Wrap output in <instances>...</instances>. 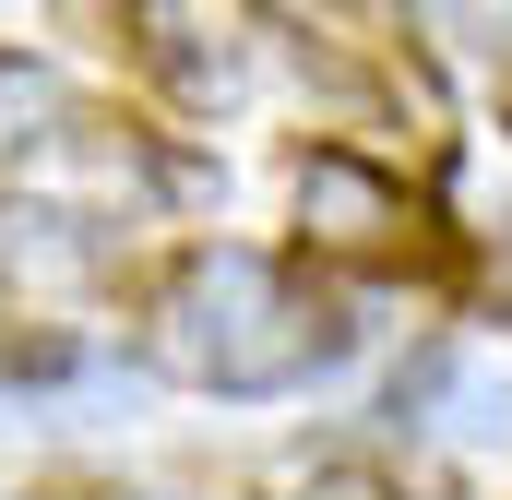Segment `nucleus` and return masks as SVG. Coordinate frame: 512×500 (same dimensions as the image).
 Here are the masks:
<instances>
[{"label":"nucleus","instance_id":"4","mask_svg":"<svg viewBox=\"0 0 512 500\" xmlns=\"http://www.w3.org/2000/svg\"><path fill=\"white\" fill-rule=\"evenodd\" d=\"M48 36H60L108 96L155 108V120H203V108L227 96V48L203 36L191 0H48Z\"/></svg>","mask_w":512,"mask_h":500},{"label":"nucleus","instance_id":"1","mask_svg":"<svg viewBox=\"0 0 512 500\" xmlns=\"http://www.w3.org/2000/svg\"><path fill=\"white\" fill-rule=\"evenodd\" d=\"M96 286L120 310L131 370H155L167 393H203V405H286L358 358V286H334L286 239L203 227V239L120 250Z\"/></svg>","mask_w":512,"mask_h":500},{"label":"nucleus","instance_id":"2","mask_svg":"<svg viewBox=\"0 0 512 500\" xmlns=\"http://www.w3.org/2000/svg\"><path fill=\"white\" fill-rule=\"evenodd\" d=\"M286 250H310L334 286H405V298H477L489 274V239L441 203V179L358 131L286 143Z\"/></svg>","mask_w":512,"mask_h":500},{"label":"nucleus","instance_id":"8","mask_svg":"<svg viewBox=\"0 0 512 500\" xmlns=\"http://www.w3.org/2000/svg\"><path fill=\"white\" fill-rule=\"evenodd\" d=\"M72 370H84V334L48 298H12L0 286V393H60Z\"/></svg>","mask_w":512,"mask_h":500},{"label":"nucleus","instance_id":"3","mask_svg":"<svg viewBox=\"0 0 512 500\" xmlns=\"http://www.w3.org/2000/svg\"><path fill=\"white\" fill-rule=\"evenodd\" d=\"M274 24V60L334 108V120L382 131V155H405V167H453V96H441V60L405 36V24H382V12H262Z\"/></svg>","mask_w":512,"mask_h":500},{"label":"nucleus","instance_id":"5","mask_svg":"<svg viewBox=\"0 0 512 500\" xmlns=\"http://www.w3.org/2000/svg\"><path fill=\"white\" fill-rule=\"evenodd\" d=\"M239 500H429V477L382 453V441H298V453H274L251 477H227Z\"/></svg>","mask_w":512,"mask_h":500},{"label":"nucleus","instance_id":"6","mask_svg":"<svg viewBox=\"0 0 512 500\" xmlns=\"http://www.w3.org/2000/svg\"><path fill=\"white\" fill-rule=\"evenodd\" d=\"M370 12L405 24L429 60H441V48H453V60H477V72L512 96V0H370Z\"/></svg>","mask_w":512,"mask_h":500},{"label":"nucleus","instance_id":"7","mask_svg":"<svg viewBox=\"0 0 512 500\" xmlns=\"http://www.w3.org/2000/svg\"><path fill=\"white\" fill-rule=\"evenodd\" d=\"M60 120H72V72L36 60V48H0V179H12L36 143H60Z\"/></svg>","mask_w":512,"mask_h":500},{"label":"nucleus","instance_id":"9","mask_svg":"<svg viewBox=\"0 0 512 500\" xmlns=\"http://www.w3.org/2000/svg\"><path fill=\"white\" fill-rule=\"evenodd\" d=\"M251 12H370V0H251Z\"/></svg>","mask_w":512,"mask_h":500}]
</instances>
